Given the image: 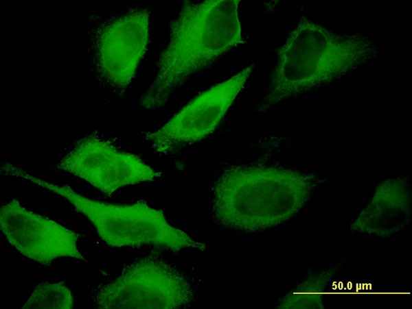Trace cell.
<instances>
[{
    "instance_id": "6da1fadb",
    "label": "cell",
    "mask_w": 412,
    "mask_h": 309,
    "mask_svg": "<svg viewBox=\"0 0 412 309\" xmlns=\"http://www.w3.org/2000/svg\"><path fill=\"white\" fill-rule=\"evenodd\" d=\"M324 182L314 173L284 166L229 165L214 183L210 214L230 230H267L297 215Z\"/></svg>"
},
{
    "instance_id": "7a4b0ae2",
    "label": "cell",
    "mask_w": 412,
    "mask_h": 309,
    "mask_svg": "<svg viewBox=\"0 0 412 309\" xmlns=\"http://www.w3.org/2000/svg\"><path fill=\"white\" fill-rule=\"evenodd\" d=\"M378 55L371 36L338 33L302 16L277 51L266 93L258 110L268 112L288 99L325 86Z\"/></svg>"
},
{
    "instance_id": "3957f363",
    "label": "cell",
    "mask_w": 412,
    "mask_h": 309,
    "mask_svg": "<svg viewBox=\"0 0 412 309\" xmlns=\"http://www.w3.org/2000/svg\"><path fill=\"white\" fill-rule=\"evenodd\" d=\"M238 0L187 1L172 21L152 83L141 105L166 104L187 79L244 42Z\"/></svg>"
},
{
    "instance_id": "277c9868",
    "label": "cell",
    "mask_w": 412,
    "mask_h": 309,
    "mask_svg": "<svg viewBox=\"0 0 412 309\" xmlns=\"http://www.w3.org/2000/svg\"><path fill=\"white\" fill-rule=\"evenodd\" d=\"M3 175L27 181L65 198L95 228L100 238L113 248L152 245L173 251H204L206 245L173 225L164 212L144 200L113 204L84 196L67 185L51 182L33 175L8 160L1 164Z\"/></svg>"
},
{
    "instance_id": "5b68a950",
    "label": "cell",
    "mask_w": 412,
    "mask_h": 309,
    "mask_svg": "<svg viewBox=\"0 0 412 309\" xmlns=\"http://www.w3.org/2000/svg\"><path fill=\"white\" fill-rule=\"evenodd\" d=\"M194 297L181 271L147 256L124 266L115 279L97 285L91 299L96 308H179L190 306Z\"/></svg>"
},
{
    "instance_id": "8992f818",
    "label": "cell",
    "mask_w": 412,
    "mask_h": 309,
    "mask_svg": "<svg viewBox=\"0 0 412 309\" xmlns=\"http://www.w3.org/2000/svg\"><path fill=\"white\" fill-rule=\"evenodd\" d=\"M54 167L109 197L124 187L163 176L139 156L122 149L116 139L98 131L78 140Z\"/></svg>"
},
{
    "instance_id": "52a82bcc",
    "label": "cell",
    "mask_w": 412,
    "mask_h": 309,
    "mask_svg": "<svg viewBox=\"0 0 412 309\" xmlns=\"http://www.w3.org/2000/svg\"><path fill=\"white\" fill-rule=\"evenodd\" d=\"M150 10H132L97 26L90 53L98 82L123 95L133 81L150 39Z\"/></svg>"
},
{
    "instance_id": "ba28073f",
    "label": "cell",
    "mask_w": 412,
    "mask_h": 309,
    "mask_svg": "<svg viewBox=\"0 0 412 309\" xmlns=\"http://www.w3.org/2000/svg\"><path fill=\"white\" fill-rule=\"evenodd\" d=\"M252 71L253 65L245 66L208 88L163 125L142 133L144 140L157 153L168 156L206 138L219 126Z\"/></svg>"
},
{
    "instance_id": "9c48e42d",
    "label": "cell",
    "mask_w": 412,
    "mask_h": 309,
    "mask_svg": "<svg viewBox=\"0 0 412 309\" xmlns=\"http://www.w3.org/2000/svg\"><path fill=\"white\" fill-rule=\"evenodd\" d=\"M0 226L12 248L34 262L47 264L62 257L86 260L78 247L80 236L76 231L32 211L17 199L1 206Z\"/></svg>"
},
{
    "instance_id": "30bf717a",
    "label": "cell",
    "mask_w": 412,
    "mask_h": 309,
    "mask_svg": "<svg viewBox=\"0 0 412 309\" xmlns=\"http://www.w3.org/2000/svg\"><path fill=\"white\" fill-rule=\"evenodd\" d=\"M411 214V189L402 177L382 180L368 201L350 223V229L360 234L391 238L409 223Z\"/></svg>"
},
{
    "instance_id": "8fae6325",
    "label": "cell",
    "mask_w": 412,
    "mask_h": 309,
    "mask_svg": "<svg viewBox=\"0 0 412 309\" xmlns=\"http://www.w3.org/2000/svg\"><path fill=\"white\" fill-rule=\"evenodd\" d=\"M341 269L340 264L308 273L278 301L279 308H323L324 291Z\"/></svg>"
},
{
    "instance_id": "7c38bea8",
    "label": "cell",
    "mask_w": 412,
    "mask_h": 309,
    "mask_svg": "<svg viewBox=\"0 0 412 309\" xmlns=\"http://www.w3.org/2000/svg\"><path fill=\"white\" fill-rule=\"evenodd\" d=\"M74 299L69 287L63 282H43L38 284L21 308H72Z\"/></svg>"
}]
</instances>
